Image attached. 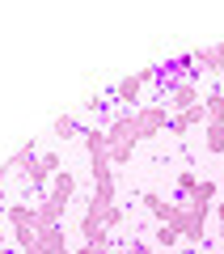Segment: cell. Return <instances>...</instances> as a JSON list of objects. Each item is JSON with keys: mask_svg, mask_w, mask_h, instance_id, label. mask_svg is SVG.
Here are the masks:
<instances>
[{"mask_svg": "<svg viewBox=\"0 0 224 254\" xmlns=\"http://www.w3.org/2000/svg\"><path fill=\"white\" fill-rule=\"evenodd\" d=\"M203 220H207V216H199V212L190 208V203H178V208H173V216H169V229L182 237V242L199 246V242L207 237V233H203Z\"/></svg>", "mask_w": 224, "mask_h": 254, "instance_id": "obj_1", "label": "cell"}, {"mask_svg": "<svg viewBox=\"0 0 224 254\" xmlns=\"http://www.w3.org/2000/svg\"><path fill=\"white\" fill-rule=\"evenodd\" d=\"M135 123H140V140H153V136H161L173 119H169V106H140L135 110Z\"/></svg>", "mask_w": 224, "mask_h": 254, "instance_id": "obj_2", "label": "cell"}, {"mask_svg": "<svg viewBox=\"0 0 224 254\" xmlns=\"http://www.w3.org/2000/svg\"><path fill=\"white\" fill-rule=\"evenodd\" d=\"M165 98H169V110H190V106H199V85L190 81V76H182V81H173V85H165Z\"/></svg>", "mask_w": 224, "mask_h": 254, "instance_id": "obj_3", "label": "cell"}, {"mask_svg": "<svg viewBox=\"0 0 224 254\" xmlns=\"http://www.w3.org/2000/svg\"><path fill=\"white\" fill-rule=\"evenodd\" d=\"M106 136H110V144H135V140H140L135 110H123V115H114V119L106 123Z\"/></svg>", "mask_w": 224, "mask_h": 254, "instance_id": "obj_4", "label": "cell"}, {"mask_svg": "<svg viewBox=\"0 0 224 254\" xmlns=\"http://www.w3.org/2000/svg\"><path fill=\"white\" fill-rule=\"evenodd\" d=\"M72 195H76V178H72L68 170H59V174L51 178V190H47V199H51V203H59V208H68V199H72Z\"/></svg>", "mask_w": 224, "mask_h": 254, "instance_id": "obj_5", "label": "cell"}, {"mask_svg": "<svg viewBox=\"0 0 224 254\" xmlns=\"http://www.w3.org/2000/svg\"><path fill=\"white\" fill-rule=\"evenodd\" d=\"M216 195H220V187H216L212 178H203L195 190H190V199H186V203L199 212V216H207V212H212V203H216Z\"/></svg>", "mask_w": 224, "mask_h": 254, "instance_id": "obj_6", "label": "cell"}, {"mask_svg": "<svg viewBox=\"0 0 224 254\" xmlns=\"http://www.w3.org/2000/svg\"><path fill=\"white\" fill-rule=\"evenodd\" d=\"M195 68H203V72H224V43L220 47H207V51H195Z\"/></svg>", "mask_w": 224, "mask_h": 254, "instance_id": "obj_7", "label": "cell"}, {"mask_svg": "<svg viewBox=\"0 0 224 254\" xmlns=\"http://www.w3.org/2000/svg\"><path fill=\"white\" fill-rule=\"evenodd\" d=\"M140 89H144L140 72H135V76H123V81L114 85V98L123 102V106H131V110H135V102H140Z\"/></svg>", "mask_w": 224, "mask_h": 254, "instance_id": "obj_8", "label": "cell"}, {"mask_svg": "<svg viewBox=\"0 0 224 254\" xmlns=\"http://www.w3.org/2000/svg\"><path fill=\"white\" fill-rule=\"evenodd\" d=\"M4 220H9L13 229H21V225L38 229V208H30V203H9V208H4Z\"/></svg>", "mask_w": 224, "mask_h": 254, "instance_id": "obj_9", "label": "cell"}, {"mask_svg": "<svg viewBox=\"0 0 224 254\" xmlns=\"http://www.w3.org/2000/svg\"><path fill=\"white\" fill-rule=\"evenodd\" d=\"M63 237H68V233H63V225L43 229V233H38V250H43V254H63V250H68V246H63Z\"/></svg>", "mask_w": 224, "mask_h": 254, "instance_id": "obj_10", "label": "cell"}, {"mask_svg": "<svg viewBox=\"0 0 224 254\" xmlns=\"http://www.w3.org/2000/svg\"><path fill=\"white\" fill-rule=\"evenodd\" d=\"M140 199H144V203H148V212H153V216H157V220H161V225H169V216H173V208H178V203H165V199H161V195H157V190H144Z\"/></svg>", "mask_w": 224, "mask_h": 254, "instance_id": "obj_11", "label": "cell"}, {"mask_svg": "<svg viewBox=\"0 0 224 254\" xmlns=\"http://www.w3.org/2000/svg\"><path fill=\"white\" fill-rule=\"evenodd\" d=\"M34 208H38V233H43V229H55L63 220V208H59V203H51V199L34 203Z\"/></svg>", "mask_w": 224, "mask_h": 254, "instance_id": "obj_12", "label": "cell"}, {"mask_svg": "<svg viewBox=\"0 0 224 254\" xmlns=\"http://www.w3.org/2000/svg\"><path fill=\"white\" fill-rule=\"evenodd\" d=\"M203 148L207 153H224V123H207L203 127Z\"/></svg>", "mask_w": 224, "mask_h": 254, "instance_id": "obj_13", "label": "cell"}, {"mask_svg": "<svg viewBox=\"0 0 224 254\" xmlns=\"http://www.w3.org/2000/svg\"><path fill=\"white\" fill-rule=\"evenodd\" d=\"M203 106H207V123H224V93H220V89L207 93Z\"/></svg>", "mask_w": 224, "mask_h": 254, "instance_id": "obj_14", "label": "cell"}, {"mask_svg": "<svg viewBox=\"0 0 224 254\" xmlns=\"http://www.w3.org/2000/svg\"><path fill=\"white\" fill-rule=\"evenodd\" d=\"M76 131H81V123H76V119H72V115H59V119H55V136H59V140L76 136Z\"/></svg>", "mask_w": 224, "mask_h": 254, "instance_id": "obj_15", "label": "cell"}, {"mask_svg": "<svg viewBox=\"0 0 224 254\" xmlns=\"http://www.w3.org/2000/svg\"><path fill=\"white\" fill-rule=\"evenodd\" d=\"M199 187V174L195 170H182L178 174V195H182V199H190V190H195Z\"/></svg>", "mask_w": 224, "mask_h": 254, "instance_id": "obj_16", "label": "cell"}, {"mask_svg": "<svg viewBox=\"0 0 224 254\" xmlns=\"http://www.w3.org/2000/svg\"><path fill=\"white\" fill-rule=\"evenodd\" d=\"M131 148L135 144H110V165H127L131 161Z\"/></svg>", "mask_w": 224, "mask_h": 254, "instance_id": "obj_17", "label": "cell"}, {"mask_svg": "<svg viewBox=\"0 0 224 254\" xmlns=\"http://www.w3.org/2000/svg\"><path fill=\"white\" fill-rule=\"evenodd\" d=\"M38 165H43V170L51 174V178H55V174L63 170V161H59V153H38Z\"/></svg>", "mask_w": 224, "mask_h": 254, "instance_id": "obj_18", "label": "cell"}, {"mask_svg": "<svg viewBox=\"0 0 224 254\" xmlns=\"http://www.w3.org/2000/svg\"><path fill=\"white\" fill-rule=\"evenodd\" d=\"M178 242H182V237L173 233L169 225H161V229H157V246H165V250H173V246H178Z\"/></svg>", "mask_w": 224, "mask_h": 254, "instance_id": "obj_19", "label": "cell"}, {"mask_svg": "<svg viewBox=\"0 0 224 254\" xmlns=\"http://www.w3.org/2000/svg\"><path fill=\"white\" fill-rule=\"evenodd\" d=\"M118 225H123V208L114 203V208H106V216H102V229L110 233V229H118Z\"/></svg>", "mask_w": 224, "mask_h": 254, "instance_id": "obj_20", "label": "cell"}, {"mask_svg": "<svg viewBox=\"0 0 224 254\" xmlns=\"http://www.w3.org/2000/svg\"><path fill=\"white\" fill-rule=\"evenodd\" d=\"M127 254H157V250H153V246H144V242H131V246H127Z\"/></svg>", "mask_w": 224, "mask_h": 254, "instance_id": "obj_21", "label": "cell"}, {"mask_svg": "<svg viewBox=\"0 0 224 254\" xmlns=\"http://www.w3.org/2000/svg\"><path fill=\"white\" fill-rule=\"evenodd\" d=\"M21 254H43V250H38V246H34V250H21Z\"/></svg>", "mask_w": 224, "mask_h": 254, "instance_id": "obj_22", "label": "cell"}, {"mask_svg": "<svg viewBox=\"0 0 224 254\" xmlns=\"http://www.w3.org/2000/svg\"><path fill=\"white\" fill-rule=\"evenodd\" d=\"M220 242H224V220H220Z\"/></svg>", "mask_w": 224, "mask_h": 254, "instance_id": "obj_23", "label": "cell"}, {"mask_svg": "<svg viewBox=\"0 0 224 254\" xmlns=\"http://www.w3.org/2000/svg\"><path fill=\"white\" fill-rule=\"evenodd\" d=\"M0 250H4V233H0Z\"/></svg>", "mask_w": 224, "mask_h": 254, "instance_id": "obj_24", "label": "cell"}, {"mask_svg": "<svg viewBox=\"0 0 224 254\" xmlns=\"http://www.w3.org/2000/svg\"><path fill=\"white\" fill-rule=\"evenodd\" d=\"M0 254H17V250H0Z\"/></svg>", "mask_w": 224, "mask_h": 254, "instance_id": "obj_25", "label": "cell"}]
</instances>
